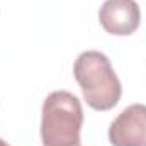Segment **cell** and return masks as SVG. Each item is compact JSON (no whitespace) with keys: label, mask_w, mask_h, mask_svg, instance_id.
<instances>
[{"label":"cell","mask_w":146,"mask_h":146,"mask_svg":"<svg viewBox=\"0 0 146 146\" xmlns=\"http://www.w3.org/2000/svg\"><path fill=\"white\" fill-rule=\"evenodd\" d=\"M83 110L80 100L66 90L51 92L42 104V146H82Z\"/></svg>","instance_id":"2"},{"label":"cell","mask_w":146,"mask_h":146,"mask_svg":"<svg viewBox=\"0 0 146 146\" xmlns=\"http://www.w3.org/2000/svg\"><path fill=\"white\" fill-rule=\"evenodd\" d=\"M100 26L112 36H129L141 22V10L136 0H106L99 10Z\"/></svg>","instance_id":"4"},{"label":"cell","mask_w":146,"mask_h":146,"mask_svg":"<svg viewBox=\"0 0 146 146\" xmlns=\"http://www.w3.org/2000/svg\"><path fill=\"white\" fill-rule=\"evenodd\" d=\"M73 75L82 88L83 99L95 110H110L117 106L122 87L110 60L100 51L82 53L73 66Z\"/></svg>","instance_id":"1"},{"label":"cell","mask_w":146,"mask_h":146,"mask_svg":"<svg viewBox=\"0 0 146 146\" xmlns=\"http://www.w3.org/2000/svg\"><path fill=\"white\" fill-rule=\"evenodd\" d=\"M0 146H10V145H7V143H5L3 139H0Z\"/></svg>","instance_id":"5"},{"label":"cell","mask_w":146,"mask_h":146,"mask_svg":"<svg viewBox=\"0 0 146 146\" xmlns=\"http://www.w3.org/2000/svg\"><path fill=\"white\" fill-rule=\"evenodd\" d=\"M112 146H146V106L133 104L122 110L110 124Z\"/></svg>","instance_id":"3"}]
</instances>
